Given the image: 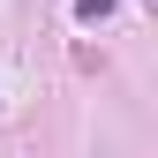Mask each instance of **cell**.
Instances as JSON below:
<instances>
[{
  "label": "cell",
  "instance_id": "1",
  "mask_svg": "<svg viewBox=\"0 0 158 158\" xmlns=\"http://www.w3.org/2000/svg\"><path fill=\"white\" fill-rule=\"evenodd\" d=\"M75 15H83V23H106V15H113V0H75Z\"/></svg>",
  "mask_w": 158,
  "mask_h": 158
}]
</instances>
